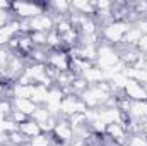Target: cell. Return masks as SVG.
Listing matches in <instances>:
<instances>
[{"label":"cell","instance_id":"cell-11","mask_svg":"<svg viewBox=\"0 0 147 146\" xmlns=\"http://www.w3.org/2000/svg\"><path fill=\"white\" fill-rule=\"evenodd\" d=\"M19 131L31 141L33 138H36L38 134H41L43 131H41V127H39V124H36L33 119H29L28 122H24V124H21L19 126Z\"/></svg>","mask_w":147,"mask_h":146},{"label":"cell","instance_id":"cell-14","mask_svg":"<svg viewBox=\"0 0 147 146\" xmlns=\"http://www.w3.org/2000/svg\"><path fill=\"white\" fill-rule=\"evenodd\" d=\"M46 46L48 50H63V41H62V35L57 29H51L46 35Z\"/></svg>","mask_w":147,"mask_h":146},{"label":"cell","instance_id":"cell-16","mask_svg":"<svg viewBox=\"0 0 147 146\" xmlns=\"http://www.w3.org/2000/svg\"><path fill=\"white\" fill-rule=\"evenodd\" d=\"M29 145V139L21 132V131H14L9 134V146H26Z\"/></svg>","mask_w":147,"mask_h":146},{"label":"cell","instance_id":"cell-12","mask_svg":"<svg viewBox=\"0 0 147 146\" xmlns=\"http://www.w3.org/2000/svg\"><path fill=\"white\" fill-rule=\"evenodd\" d=\"M48 93L50 89L45 88L43 84H33V93H31V100L36 103V105H45L46 100H48Z\"/></svg>","mask_w":147,"mask_h":146},{"label":"cell","instance_id":"cell-20","mask_svg":"<svg viewBox=\"0 0 147 146\" xmlns=\"http://www.w3.org/2000/svg\"><path fill=\"white\" fill-rule=\"evenodd\" d=\"M127 146H147V138L144 136V134H134V136H128Z\"/></svg>","mask_w":147,"mask_h":146},{"label":"cell","instance_id":"cell-9","mask_svg":"<svg viewBox=\"0 0 147 146\" xmlns=\"http://www.w3.org/2000/svg\"><path fill=\"white\" fill-rule=\"evenodd\" d=\"M82 77L87 81L89 86H94V84H99V83L106 81V72H105L101 67H98V65L94 64L92 67H89L86 72L82 74Z\"/></svg>","mask_w":147,"mask_h":146},{"label":"cell","instance_id":"cell-15","mask_svg":"<svg viewBox=\"0 0 147 146\" xmlns=\"http://www.w3.org/2000/svg\"><path fill=\"white\" fill-rule=\"evenodd\" d=\"M51 117V113H50V110L46 108V105H38V108L34 110V113L31 115V119L39 124V127L43 126V124H46V120Z\"/></svg>","mask_w":147,"mask_h":146},{"label":"cell","instance_id":"cell-22","mask_svg":"<svg viewBox=\"0 0 147 146\" xmlns=\"http://www.w3.org/2000/svg\"><path fill=\"white\" fill-rule=\"evenodd\" d=\"M142 55H146L147 53V35H142V38H140V41L137 43V46H135Z\"/></svg>","mask_w":147,"mask_h":146},{"label":"cell","instance_id":"cell-7","mask_svg":"<svg viewBox=\"0 0 147 146\" xmlns=\"http://www.w3.org/2000/svg\"><path fill=\"white\" fill-rule=\"evenodd\" d=\"M70 9H72V12L80 14V16H87V17H94L96 16V5H94V2H89V0L70 2Z\"/></svg>","mask_w":147,"mask_h":146},{"label":"cell","instance_id":"cell-8","mask_svg":"<svg viewBox=\"0 0 147 146\" xmlns=\"http://www.w3.org/2000/svg\"><path fill=\"white\" fill-rule=\"evenodd\" d=\"M130 120H135L139 124L147 122V100L144 102H132V108L128 112Z\"/></svg>","mask_w":147,"mask_h":146},{"label":"cell","instance_id":"cell-17","mask_svg":"<svg viewBox=\"0 0 147 146\" xmlns=\"http://www.w3.org/2000/svg\"><path fill=\"white\" fill-rule=\"evenodd\" d=\"M67 120H69V124L72 126L74 131H75V129H80V127H84V126H87L86 112H84V113H74V115H70Z\"/></svg>","mask_w":147,"mask_h":146},{"label":"cell","instance_id":"cell-18","mask_svg":"<svg viewBox=\"0 0 147 146\" xmlns=\"http://www.w3.org/2000/svg\"><path fill=\"white\" fill-rule=\"evenodd\" d=\"M51 145H53V138H51V134H46V132L38 134L36 138H33L29 141V146H51Z\"/></svg>","mask_w":147,"mask_h":146},{"label":"cell","instance_id":"cell-5","mask_svg":"<svg viewBox=\"0 0 147 146\" xmlns=\"http://www.w3.org/2000/svg\"><path fill=\"white\" fill-rule=\"evenodd\" d=\"M105 136H106L115 146H120V145H127L130 134H128L127 127L118 122V124H110V126H106Z\"/></svg>","mask_w":147,"mask_h":146},{"label":"cell","instance_id":"cell-1","mask_svg":"<svg viewBox=\"0 0 147 146\" xmlns=\"http://www.w3.org/2000/svg\"><path fill=\"white\" fill-rule=\"evenodd\" d=\"M45 10H46L45 2H14L10 3V12L14 19H19V21H29L39 14H43Z\"/></svg>","mask_w":147,"mask_h":146},{"label":"cell","instance_id":"cell-23","mask_svg":"<svg viewBox=\"0 0 147 146\" xmlns=\"http://www.w3.org/2000/svg\"><path fill=\"white\" fill-rule=\"evenodd\" d=\"M51 146H63V145H57V143H53V145H51Z\"/></svg>","mask_w":147,"mask_h":146},{"label":"cell","instance_id":"cell-13","mask_svg":"<svg viewBox=\"0 0 147 146\" xmlns=\"http://www.w3.org/2000/svg\"><path fill=\"white\" fill-rule=\"evenodd\" d=\"M140 38H142V33H140L134 24H132V26H130V29L125 33V36H123V41H121V43H123L125 46H132V48H135V46H137V43L140 41Z\"/></svg>","mask_w":147,"mask_h":146},{"label":"cell","instance_id":"cell-2","mask_svg":"<svg viewBox=\"0 0 147 146\" xmlns=\"http://www.w3.org/2000/svg\"><path fill=\"white\" fill-rule=\"evenodd\" d=\"M51 138H53V143H57V145H70L74 139V129L72 126L69 124V120L67 119H63V117H58V124L55 126V129H53V132H51Z\"/></svg>","mask_w":147,"mask_h":146},{"label":"cell","instance_id":"cell-3","mask_svg":"<svg viewBox=\"0 0 147 146\" xmlns=\"http://www.w3.org/2000/svg\"><path fill=\"white\" fill-rule=\"evenodd\" d=\"M46 65H51V67L57 69L58 72L70 71V57H69V53L63 52V50H50V52H48Z\"/></svg>","mask_w":147,"mask_h":146},{"label":"cell","instance_id":"cell-25","mask_svg":"<svg viewBox=\"0 0 147 146\" xmlns=\"http://www.w3.org/2000/svg\"><path fill=\"white\" fill-rule=\"evenodd\" d=\"M120 146H127V145H120Z\"/></svg>","mask_w":147,"mask_h":146},{"label":"cell","instance_id":"cell-21","mask_svg":"<svg viewBox=\"0 0 147 146\" xmlns=\"http://www.w3.org/2000/svg\"><path fill=\"white\" fill-rule=\"evenodd\" d=\"M9 119L14 122V124H17V126H21V124H24V122H28L31 117H28V115H24L22 112H19V110H12L10 112V115H9Z\"/></svg>","mask_w":147,"mask_h":146},{"label":"cell","instance_id":"cell-10","mask_svg":"<svg viewBox=\"0 0 147 146\" xmlns=\"http://www.w3.org/2000/svg\"><path fill=\"white\" fill-rule=\"evenodd\" d=\"M12 107H14V110H19L28 117H31L34 113V110L38 108V105L29 98H12Z\"/></svg>","mask_w":147,"mask_h":146},{"label":"cell","instance_id":"cell-6","mask_svg":"<svg viewBox=\"0 0 147 146\" xmlns=\"http://www.w3.org/2000/svg\"><path fill=\"white\" fill-rule=\"evenodd\" d=\"M123 93H125V96H127L128 100H132V102H144V100H147V93H146L144 84L137 83L135 79H128V83H127Z\"/></svg>","mask_w":147,"mask_h":146},{"label":"cell","instance_id":"cell-4","mask_svg":"<svg viewBox=\"0 0 147 146\" xmlns=\"http://www.w3.org/2000/svg\"><path fill=\"white\" fill-rule=\"evenodd\" d=\"M29 28H31V33H34V31H38V33H50L55 28V19H53V16L48 10H45L43 14L29 19Z\"/></svg>","mask_w":147,"mask_h":146},{"label":"cell","instance_id":"cell-19","mask_svg":"<svg viewBox=\"0 0 147 146\" xmlns=\"http://www.w3.org/2000/svg\"><path fill=\"white\" fill-rule=\"evenodd\" d=\"M89 88V84H87V81L82 77V76H77L75 79H74V83H72V89H74V95H80V93H84L86 89Z\"/></svg>","mask_w":147,"mask_h":146},{"label":"cell","instance_id":"cell-24","mask_svg":"<svg viewBox=\"0 0 147 146\" xmlns=\"http://www.w3.org/2000/svg\"><path fill=\"white\" fill-rule=\"evenodd\" d=\"M144 59H146V60H147V53H146V55H144Z\"/></svg>","mask_w":147,"mask_h":146}]
</instances>
